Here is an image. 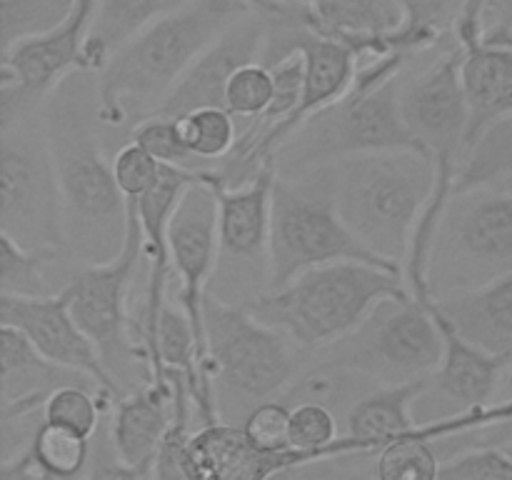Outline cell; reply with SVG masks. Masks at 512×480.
<instances>
[{"mask_svg":"<svg viewBox=\"0 0 512 480\" xmlns=\"http://www.w3.org/2000/svg\"><path fill=\"white\" fill-rule=\"evenodd\" d=\"M270 68L275 83V95L273 103H270L268 113L258 120L265 128H280V125L288 123L300 108V100H303V88H305V58L295 50L288 58L278 60L275 65H265Z\"/></svg>","mask_w":512,"mask_h":480,"instance_id":"8d00e7d4","label":"cell"},{"mask_svg":"<svg viewBox=\"0 0 512 480\" xmlns=\"http://www.w3.org/2000/svg\"><path fill=\"white\" fill-rule=\"evenodd\" d=\"M338 210L350 233L373 255L403 268L438 165L420 150H385L333 163Z\"/></svg>","mask_w":512,"mask_h":480,"instance_id":"277c9868","label":"cell"},{"mask_svg":"<svg viewBox=\"0 0 512 480\" xmlns=\"http://www.w3.org/2000/svg\"><path fill=\"white\" fill-rule=\"evenodd\" d=\"M0 368L3 420H25L43 408L50 393L63 385H90L98 390V385L85 375L45 360L30 340L10 325H0Z\"/></svg>","mask_w":512,"mask_h":480,"instance_id":"44dd1931","label":"cell"},{"mask_svg":"<svg viewBox=\"0 0 512 480\" xmlns=\"http://www.w3.org/2000/svg\"><path fill=\"white\" fill-rule=\"evenodd\" d=\"M505 450H508V453L512 455V443H510V445H505Z\"/></svg>","mask_w":512,"mask_h":480,"instance_id":"681fc988","label":"cell"},{"mask_svg":"<svg viewBox=\"0 0 512 480\" xmlns=\"http://www.w3.org/2000/svg\"><path fill=\"white\" fill-rule=\"evenodd\" d=\"M440 463L433 443L420 440L415 435L393 440L385 445L375 460V475L378 480H438Z\"/></svg>","mask_w":512,"mask_h":480,"instance_id":"d6a6232c","label":"cell"},{"mask_svg":"<svg viewBox=\"0 0 512 480\" xmlns=\"http://www.w3.org/2000/svg\"><path fill=\"white\" fill-rule=\"evenodd\" d=\"M485 23H505L512 28V0H488V15Z\"/></svg>","mask_w":512,"mask_h":480,"instance_id":"f6af8a7d","label":"cell"},{"mask_svg":"<svg viewBox=\"0 0 512 480\" xmlns=\"http://www.w3.org/2000/svg\"><path fill=\"white\" fill-rule=\"evenodd\" d=\"M330 480H378L375 470H340V473L330 475Z\"/></svg>","mask_w":512,"mask_h":480,"instance_id":"7dc6e473","label":"cell"},{"mask_svg":"<svg viewBox=\"0 0 512 480\" xmlns=\"http://www.w3.org/2000/svg\"><path fill=\"white\" fill-rule=\"evenodd\" d=\"M465 50L458 43L438 53L400 83V110L408 133L435 165L460 168L470 128V108L463 88Z\"/></svg>","mask_w":512,"mask_h":480,"instance_id":"4fadbf2b","label":"cell"},{"mask_svg":"<svg viewBox=\"0 0 512 480\" xmlns=\"http://www.w3.org/2000/svg\"><path fill=\"white\" fill-rule=\"evenodd\" d=\"M438 480H512V455L505 448H478L440 468Z\"/></svg>","mask_w":512,"mask_h":480,"instance_id":"ab89813d","label":"cell"},{"mask_svg":"<svg viewBox=\"0 0 512 480\" xmlns=\"http://www.w3.org/2000/svg\"><path fill=\"white\" fill-rule=\"evenodd\" d=\"M283 3H285V0H283Z\"/></svg>","mask_w":512,"mask_h":480,"instance_id":"f907efd6","label":"cell"},{"mask_svg":"<svg viewBox=\"0 0 512 480\" xmlns=\"http://www.w3.org/2000/svg\"><path fill=\"white\" fill-rule=\"evenodd\" d=\"M0 325L18 328L50 363L63 365L93 380L100 395L110 403L125 398L118 380L105 368L95 343L70 315L63 295H45V298L0 295Z\"/></svg>","mask_w":512,"mask_h":480,"instance_id":"9a60e30c","label":"cell"},{"mask_svg":"<svg viewBox=\"0 0 512 480\" xmlns=\"http://www.w3.org/2000/svg\"><path fill=\"white\" fill-rule=\"evenodd\" d=\"M180 130H183L185 145L195 155L200 165L220 163L233 153L238 143V123L235 115L225 108H200L180 118ZM208 168V165H203Z\"/></svg>","mask_w":512,"mask_h":480,"instance_id":"f546056e","label":"cell"},{"mask_svg":"<svg viewBox=\"0 0 512 480\" xmlns=\"http://www.w3.org/2000/svg\"><path fill=\"white\" fill-rule=\"evenodd\" d=\"M88 75L65 78L40 118L60 188L65 253L78 265H105L128 243L130 200L100 148L98 93Z\"/></svg>","mask_w":512,"mask_h":480,"instance_id":"6da1fadb","label":"cell"},{"mask_svg":"<svg viewBox=\"0 0 512 480\" xmlns=\"http://www.w3.org/2000/svg\"><path fill=\"white\" fill-rule=\"evenodd\" d=\"M140 258H143V228H140L138 205L130 200V230L123 253L105 265H78L58 290V295H63L68 303L75 323L93 340L105 368L118 380L125 395L135 390L128 373L135 363H140L130 340V288Z\"/></svg>","mask_w":512,"mask_h":480,"instance_id":"8fae6325","label":"cell"},{"mask_svg":"<svg viewBox=\"0 0 512 480\" xmlns=\"http://www.w3.org/2000/svg\"><path fill=\"white\" fill-rule=\"evenodd\" d=\"M485 13H488V0H468L465 5V13L460 18L458 28H455V43L460 48H473L483 40L485 35Z\"/></svg>","mask_w":512,"mask_h":480,"instance_id":"7bdbcfd3","label":"cell"},{"mask_svg":"<svg viewBox=\"0 0 512 480\" xmlns=\"http://www.w3.org/2000/svg\"><path fill=\"white\" fill-rule=\"evenodd\" d=\"M0 233L25 250L65 253L60 188L40 115L0 125Z\"/></svg>","mask_w":512,"mask_h":480,"instance_id":"9c48e42d","label":"cell"},{"mask_svg":"<svg viewBox=\"0 0 512 480\" xmlns=\"http://www.w3.org/2000/svg\"><path fill=\"white\" fill-rule=\"evenodd\" d=\"M268 30L270 15L258 13V10L230 25L190 65L188 73L160 105L158 115L180 120L200 108H225V90H228L230 78L245 65L263 63Z\"/></svg>","mask_w":512,"mask_h":480,"instance_id":"2e32d148","label":"cell"},{"mask_svg":"<svg viewBox=\"0 0 512 480\" xmlns=\"http://www.w3.org/2000/svg\"><path fill=\"white\" fill-rule=\"evenodd\" d=\"M243 3H248L250 8L258 10V13H265L270 15V18H298V8H295V3H283V0H243Z\"/></svg>","mask_w":512,"mask_h":480,"instance_id":"ee69618b","label":"cell"},{"mask_svg":"<svg viewBox=\"0 0 512 480\" xmlns=\"http://www.w3.org/2000/svg\"><path fill=\"white\" fill-rule=\"evenodd\" d=\"M338 420L323 403H303L290 413V445L315 463L333 460Z\"/></svg>","mask_w":512,"mask_h":480,"instance_id":"836d02e7","label":"cell"},{"mask_svg":"<svg viewBox=\"0 0 512 480\" xmlns=\"http://www.w3.org/2000/svg\"><path fill=\"white\" fill-rule=\"evenodd\" d=\"M113 175L118 188L128 200H140L158 185L163 165L145 148L130 140L113 155Z\"/></svg>","mask_w":512,"mask_h":480,"instance_id":"f35d334b","label":"cell"},{"mask_svg":"<svg viewBox=\"0 0 512 480\" xmlns=\"http://www.w3.org/2000/svg\"><path fill=\"white\" fill-rule=\"evenodd\" d=\"M400 83L403 78L368 93H348L340 103L313 115L278 153V173L330 165L365 153L420 150L405 128Z\"/></svg>","mask_w":512,"mask_h":480,"instance_id":"30bf717a","label":"cell"},{"mask_svg":"<svg viewBox=\"0 0 512 480\" xmlns=\"http://www.w3.org/2000/svg\"><path fill=\"white\" fill-rule=\"evenodd\" d=\"M445 340L428 303L388 298L373 308L358 330L325 348L323 368L353 370L385 385L430 378L440 368Z\"/></svg>","mask_w":512,"mask_h":480,"instance_id":"ba28073f","label":"cell"},{"mask_svg":"<svg viewBox=\"0 0 512 480\" xmlns=\"http://www.w3.org/2000/svg\"><path fill=\"white\" fill-rule=\"evenodd\" d=\"M85 480H143L140 473L123 463L110 443L108 430H100V443L93 445L90 455V468L85 473Z\"/></svg>","mask_w":512,"mask_h":480,"instance_id":"60d3db41","label":"cell"},{"mask_svg":"<svg viewBox=\"0 0 512 480\" xmlns=\"http://www.w3.org/2000/svg\"><path fill=\"white\" fill-rule=\"evenodd\" d=\"M175 423V395L170 385L145 380L125 398L113 403L110 443L128 468L150 480L160 448Z\"/></svg>","mask_w":512,"mask_h":480,"instance_id":"d6986e66","label":"cell"},{"mask_svg":"<svg viewBox=\"0 0 512 480\" xmlns=\"http://www.w3.org/2000/svg\"><path fill=\"white\" fill-rule=\"evenodd\" d=\"M188 3L190 0H98L93 28L83 48L85 73L98 75L125 43Z\"/></svg>","mask_w":512,"mask_h":480,"instance_id":"484cf974","label":"cell"},{"mask_svg":"<svg viewBox=\"0 0 512 480\" xmlns=\"http://www.w3.org/2000/svg\"><path fill=\"white\" fill-rule=\"evenodd\" d=\"M98 0H75L73 15L53 33L3 50L0 60V125L35 118L65 78L85 73L83 48Z\"/></svg>","mask_w":512,"mask_h":480,"instance_id":"7c38bea8","label":"cell"},{"mask_svg":"<svg viewBox=\"0 0 512 480\" xmlns=\"http://www.w3.org/2000/svg\"><path fill=\"white\" fill-rule=\"evenodd\" d=\"M408 295L413 293L400 270L343 260L253 295L245 308L260 323L288 335L300 350H325L358 330L378 303Z\"/></svg>","mask_w":512,"mask_h":480,"instance_id":"3957f363","label":"cell"},{"mask_svg":"<svg viewBox=\"0 0 512 480\" xmlns=\"http://www.w3.org/2000/svg\"><path fill=\"white\" fill-rule=\"evenodd\" d=\"M498 400H512V363L508 365V370H505L503 375V383H500V390H498Z\"/></svg>","mask_w":512,"mask_h":480,"instance_id":"c3c4849f","label":"cell"},{"mask_svg":"<svg viewBox=\"0 0 512 480\" xmlns=\"http://www.w3.org/2000/svg\"><path fill=\"white\" fill-rule=\"evenodd\" d=\"M75 0H0L3 50L53 33L73 15Z\"/></svg>","mask_w":512,"mask_h":480,"instance_id":"4dcf8cb0","label":"cell"},{"mask_svg":"<svg viewBox=\"0 0 512 480\" xmlns=\"http://www.w3.org/2000/svg\"><path fill=\"white\" fill-rule=\"evenodd\" d=\"M485 43H493V45H508L512 48V28L505 23H493L485 28V35H483Z\"/></svg>","mask_w":512,"mask_h":480,"instance_id":"bcb514c9","label":"cell"},{"mask_svg":"<svg viewBox=\"0 0 512 480\" xmlns=\"http://www.w3.org/2000/svg\"><path fill=\"white\" fill-rule=\"evenodd\" d=\"M68 258L58 250H25L13 238L0 233V295L45 298L53 293L48 268Z\"/></svg>","mask_w":512,"mask_h":480,"instance_id":"83f0119b","label":"cell"},{"mask_svg":"<svg viewBox=\"0 0 512 480\" xmlns=\"http://www.w3.org/2000/svg\"><path fill=\"white\" fill-rule=\"evenodd\" d=\"M203 318L210 373L225 395L253 410L293 383L303 350L288 335L213 293L205 298Z\"/></svg>","mask_w":512,"mask_h":480,"instance_id":"52a82bcc","label":"cell"},{"mask_svg":"<svg viewBox=\"0 0 512 480\" xmlns=\"http://www.w3.org/2000/svg\"><path fill=\"white\" fill-rule=\"evenodd\" d=\"M170 265L178 275V303L193 323L203 355L208 358L203 305L210 293V280L220 265L218 200L213 188L198 178L185 188L168 225ZM210 363V358H208Z\"/></svg>","mask_w":512,"mask_h":480,"instance_id":"5bb4252c","label":"cell"},{"mask_svg":"<svg viewBox=\"0 0 512 480\" xmlns=\"http://www.w3.org/2000/svg\"><path fill=\"white\" fill-rule=\"evenodd\" d=\"M430 310H433V318L445 340L443 363L433 375L435 385L463 410L485 408V405L495 403L505 370L512 363L510 355H490L465 340L440 313L435 300H430Z\"/></svg>","mask_w":512,"mask_h":480,"instance_id":"603a6c76","label":"cell"},{"mask_svg":"<svg viewBox=\"0 0 512 480\" xmlns=\"http://www.w3.org/2000/svg\"><path fill=\"white\" fill-rule=\"evenodd\" d=\"M463 88L470 108L468 155L493 125L512 118V48L485 40L465 48Z\"/></svg>","mask_w":512,"mask_h":480,"instance_id":"cb8c5ba5","label":"cell"},{"mask_svg":"<svg viewBox=\"0 0 512 480\" xmlns=\"http://www.w3.org/2000/svg\"><path fill=\"white\" fill-rule=\"evenodd\" d=\"M130 140L138 143L140 148L148 150L160 165H170V168L180 170H205L195 160V155L190 153L188 145H185L180 120L165 118V115L145 118L135 125L133 133H130Z\"/></svg>","mask_w":512,"mask_h":480,"instance_id":"e575fe53","label":"cell"},{"mask_svg":"<svg viewBox=\"0 0 512 480\" xmlns=\"http://www.w3.org/2000/svg\"><path fill=\"white\" fill-rule=\"evenodd\" d=\"M512 273V190L453 193L428 263L433 298L483 288Z\"/></svg>","mask_w":512,"mask_h":480,"instance_id":"8992f818","label":"cell"},{"mask_svg":"<svg viewBox=\"0 0 512 480\" xmlns=\"http://www.w3.org/2000/svg\"><path fill=\"white\" fill-rule=\"evenodd\" d=\"M243 0H190L125 43L95 75L100 123L123 128L158 115L190 65L240 18Z\"/></svg>","mask_w":512,"mask_h":480,"instance_id":"7a4b0ae2","label":"cell"},{"mask_svg":"<svg viewBox=\"0 0 512 480\" xmlns=\"http://www.w3.org/2000/svg\"><path fill=\"white\" fill-rule=\"evenodd\" d=\"M30 450L38 463L55 478L80 480L90 468L93 443L73 430L43 420L30 435Z\"/></svg>","mask_w":512,"mask_h":480,"instance_id":"f1b7e54d","label":"cell"},{"mask_svg":"<svg viewBox=\"0 0 512 480\" xmlns=\"http://www.w3.org/2000/svg\"><path fill=\"white\" fill-rule=\"evenodd\" d=\"M290 413L293 410L280 400H265V403L248 410L240 428H243L245 438L263 453H285V450H293V445H290Z\"/></svg>","mask_w":512,"mask_h":480,"instance_id":"74e56055","label":"cell"},{"mask_svg":"<svg viewBox=\"0 0 512 480\" xmlns=\"http://www.w3.org/2000/svg\"><path fill=\"white\" fill-rule=\"evenodd\" d=\"M430 383L433 378L405 380L383 385L375 393L360 398L348 413V433L335 440L333 458L380 453L393 440L413 433L420 425L413 418V405L423 398Z\"/></svg>","mask_w":512,"mask_h":480,"instance_id":"7402d4cb","label":"cell"},{"mask_svg":"<svg viewBox=\"0 0 512 480\" xmlns=\"http://www.w3.org/2000/svg\"><path fill=\"white\" fill-rule=\"evenodd\" d=\"M403 10V28L388 35L393 50L430 53L455 43V28L465 13L468 0H398Z\"/></svg>","mask_w":512,"mask_h":480,"instance_id":"4316f807","label":"cell"},{"mask_svg":"<svg viewBox=\"0 0 512 480\" xmlns=\"http://www.w3.org/2000/svg\"><path fill=\"white\" fill-rule=\"evenodd\" d=\"M343 260L403 273V268L370 253L343 223L333 163L278 173L270 215L268 290L283 288L305 270Z\"/></svg>","mask_w":512,"mask_h":480,"instance_id":"5b68a950","label":"cell"},{"mask_svg":"<svg viewBox=\"0 0 512 480\" xmlns=\"http://www.w3.org/2000/svg\"><path fill=\"white\" fill-rule=\"evenodd\" d=\"M105 405L108 400L90 385H63L45 400L43 415L48 423L93 440L100 428V415H103Z\"/></svg>","mask_w":512,"mask_h":480,"instance_id":"1f68e13d","label":"cell"},{"mask_svg":"<svg viewBox=\"0 0 512 480\" xmlns=\"http://www.w3.org/2000/svg\"><path fill=\"white\" fill-rule=\"evenodd\" d=\"M433 300L465 340L490 355L512 358V273L483 288Z\"/></svg>","mask_w":512,"mask_h":480,"instance_id":"d4e9b609","label":"cell"},{"mask_svg":"<svg viewBox=\"0 0 512 480\" xmlns=\"http://www.w3.org/2000/svg\"><path fill=\"white\" fill-rule=\"evenodd\" d=\"M0 480H60L53 473L38 463V458L30 450V443L25 448L15 450L13 455H5L0 465Z\"/></svg>","mask_w":512,"mask_h":480,"instance_id":"b9f144b4","label":"cell"},{"mask_svg":"<svg viewBox=\"0 0 512 480\" xmlns=\"http://www.w3.org/2000/svg\"><path fill=\"white\" fill-rule=\"evenodd\" d=\"M288 3V0H285ZM300 23L320 38L350 45L360 58L393 53L388 35L403 28L398 0H290Z\"/></svg>","mask_w":512,"mask_h":480,"instance_id":"ffe728a7","label":"cell"},{"mask_svg":"<svg viewBox=\"0 0 512 480\" xmlns=\"http://www.w3.org/2000/svg\"><path fill=\"white\" fill-rule=\"evenodd\" d=\"M188 480H273L293 468L313 465L300 450L263 453L245 438L243 428L228 420L190 430L180 450Z\"/></svg>","mask_w":512,"mask_h":480,"instance_id":"e0dca14e","label":"cell"},{"mask_svg":"<svg viewBox=\"0 0 512 480\" xmlns=\"http://www.w3.org/2000/svg\"><path fill=\"white\" fill-rule=\"evenodd\" d=\"M273 95L275 83L270 68H265L263 63H250L230 78L228 90H225V110L248 123L260 120L268 113Z\"/></svg>","mask_w":512,"mask_h":480,"instance_id":"d590c367","label":"cell"},{"mask_svg":"<svg viewBox=\"0 0 512 480\" xmlns=\"http://www.w3.org/2000/svg\"><path fill=\"white\" fill-rule=\"evenodd\" d=\"M200 180L213 188L218 200L220 258L230 263H265L268 270L270 215H273V188L278 165L268 168L258 180L243 188H225L213 170H200Z\"/></svg>","mask_w":512,"mask_h":480,"instance_id":"ac0fdd59","label":"cell"}]
</instances>
